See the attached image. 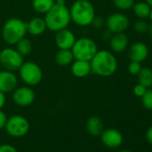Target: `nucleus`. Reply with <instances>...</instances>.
Returning a JSON list of instances; mask_svg holds the SVG:
<instances>
[{
    "label": "nucleus",
    "mask_w": 152,
    "mask_h": 152,
    "mask_svg": "<svg viewBox=\"0 0 152 152\" xmlns=\"http://www.w3.org/2000/svg\"><path fill=\"white\" fill-rule=\"evenodd\" d=\"M45 23L47 29L52 31H58L67 26L71 23L70 10L65 6L64 0H57L48 12L45 14Z\"/></svg>",
    "instance_id": "1"
},
{
    "label": "nucleus",
    "mask_w": 152,
    "mask_h": 152,
    "mask_svg": "<svg viewBox=\"0 0 152 152\" xmlns=\"http://www.w3.org/2000/svg\"><path fill=\"white\" fill-rule=\"evenodd\" d=\"M90 62L91 72L101 77H109L117 70V60L108 50H98Z\"/></svg>",
    "instance_id": "2"
},
{
    "label": "nucleus",
    "mask_w": 152,
    "mask_h": 152,
    "mask_svg": "<svg viewBox=\"0 0 152 152\" xmlns=\"http://www.w3.org/2000/svg\"><path fill=\"white\" fill-rule=\"evenodd\" d=\"M69 10L71 22L82 27L91 25L96 16L95 8L89 0H76Z\"/></svg>",
    "instance_id": "3"
},
{
    "label": "nucleus",
    "mask_w": 152,
    "mask_h": 152,
    "mask_svg": "<svg viewBox=\"0 0 152 152\" xmlns=\"http://www.w3.org/2000/svg\"><path fill=\"white\" fill-rule=\"evenodd\" d=\"M27 33L26 22L19 18L8 19L2 29V37L9 45H15Z\"/></svg>",
    "instance_id": "4"
},
{
    "label": "nucleus",
    "mask_w": 152,
    "mask_h": 152,
    "mask_svg": "<svg viewBox=\"0 0 152 152\" xmlns=\"http://www.w3.org/2000/svg\"><path fill=\"white\" fill-rule=\"evenodd\" d=\"M74 59L91 61L98 51V47L94 40L89 38H81L75 40L71 48Z\"/></svg>",
    "instance_id": "5"
},
{
    "label": "nucleus",
    "mask_w": 152,
    "mask_h": 152,
    "mask_svg": "<svg viewBox=\"0 0 152 152\" xmlns=\"http://www.w3.org/2000/svg\"><path fill=\"white\" fill-rule=\"evenodd\" d=\"M18 71L20 78L28 86L39 84L43 78V72L40 66L34 62H23Z\"/></svg>",
    "instance_id": "6"
},
{
    "label": "nucleus",
    "mask_w": 152,
    "mask_h": 152,
    "mask_svg": "<svg viewBox=\"0 0 152 152\" xmlns=\"http://www.w3.org/2000/svg\"><path fill=\"white\" fill-rule=\"evenodd\" d=\"M5 129L10 136L21 138L29 132L30 123L26 117L20 115H15L7 119Z\"/></svg>",
    "instance_id": "7"
},
{
    "label": "nucleus",
    "mask_w": 152,
    "mask_h": 152,
    "mask_svg": "<svg viewBox=\"0 0 152 152\" xmlns=\"http://www.w3.org/2000/svg\"><path fill=\"white\" fill-rule=\"evenodd\" d=\"M23 64V56L13 48H6L0 52V64L5 70L11 72L18 71Z\"/></svg>",
    "instance_id": "8"
},
{
    "label": "nucleus",
    "mask_w": 152,
    "mask_h": 152,
    "mask_svg": "<svg viewBox=\"0 0 152 152\" xmlns=\"http://www.w3.org/2000/svg\"><path fill=\"white\" fill-rule=\"evenodd\" d=\"M105 24L107 31L114 34L124 32L130 25V21L125 15L122 13H115L108 16Z\"/></svg>",
    "instance_id": "9"
},
{
    "label": "nucleus",
    "mask_w": 152,
    "mask_h": 152,
    "mask_svg": "<svg viewBox=\"0 0 152 152\" xmlns=\"http://www.w3.org/2000/svg\"><path fill=\"white\" fill-rule=\"evenodd\" d=\"M13 100L20 107H28L35 100V92L30 86L16 87L13 91Z\"/></svg>",
    "instance_id": "10"
},
{
    "label": "nucleus",
    "mask_w": 152,
    "mask_h": 152,
    "mask_svg": "<svg viewBox=\"0 0 152 152\" xmlns=\"http://www.w3.org/2000/svg\"><path fill=\"white\" fill-rule=\"evenodd\" d=\"M99 136L102 144L109 148H118L122 145L124 141L122 132L115 128H108L103 130Z\"/></svg>",
    "instance_id": "11"
},
{
    "label": "nucleus",
    "mask_w": 152,
    "mask_h": 152,
    "mask_svg": "<svg viewBox=\"0 0 152 152\" xmlns=\"http://www.w3.org/2000/svg\"><path fill=\"white\" fill-rule=\"evenodd\" d=\"M18 84V78L14 72L4 70L0 72V91L13 92Z\"/></svg>",
    "instance_id": "12"
},
{
    "label": "nucleus",
    "mask_w": 152,
    "mask_h": 152,
    "mask_svg": "<svg viewBox=\"0 0 152 152\" xmlns=\"http://www.w3.org/2000/svg\"><path fill=\"white\" fill-rule=\"evenodd\" d=\"M75 40L74 33L67 28L56 31L55 41L59 49H71Z\"/></svg>",
    "instance_id": "13"
},
{
    "label": "nucleus",
    "mask_w": 152,
    "mask_h": 152,
    "mask_svg": "<svg viewBox=\"0 0 152 152\" xmlns=\"http://www.w3.org/2000/svg\"><path fill=\"white\" fill-rule=\"evenodd\" d=\"M148 46L140 41L132 43L128 51V56L131 61H135L139 63H142L148 56Z\"/></svg>",
    "instance_id": "14"
},
{
    "label": "nucleus",
    "mask_w": 152,
    "mask_h": 152,
    "mask_svg": "<svg viewBox=\"0 0 152 152\" xmlns=\"http://www.w3.org/2000/svg\"><path fill=\"white\" fill-rule=\"evenodd\" d=\"M109 46L114 53H122L129 46V38L124 32L114 33L109 39Z\"/></svg>",
    "instance_id": "15"
},
{
    "label": "nucleus",
    "mask_w": 152,
    "mask_h": 152,
    "mask_svg": "<svg viewBox=\"0 0 152 152\" xmlns=\"http://www.w3.org/2000/svg\"><path fill=\"white\" fill-rule=\"evenodd\" d=\"M71 72L73 76L78 78H83L91 72V62L86 60L74 59L71 64Z\"/></svg>",
    "instance_id": "16"
},
{
    "label": "nucleus",
    "mask_w": 152,
    "mask_h": 152,
    "mask_svg": "<svg viewBox=\"0 0 152 152\" xmlns=\"http://www.w3.org/2000/svg\"><path fill=\"white\" fill-rule=\"evenodd\" d=\"M86 130L91 136H99L104 130V123L98 115H91L86 122Z\"/></svg>",
    "instance_id": "17"
},
{
    "label": "nucleus",
    "mask_w": 152,
    "mask_h": 152,
    "mask_svg": "<svg viewBox=\"0 0 152 152\" xmlns=\"http://www.w3.org/2000/svg\"><path fill=\"white\" fill-rule=\"evenodd\" d=\"M27 24V32L32 36L41 35L47 29V25L44 18L35 17L26 23Z\"/></svg>",
    "instance_id": "18"
},
{
    "label": "nucleus",
    "mask_w": 152,
    "mask_h": 152,
    "mask_svg": "<svg viewBox=\"0 0 152 152\" xmlns=\"http://www.w3.org/2000/svg\"><path fill=\"white\" fill-rule=\"evenodd\" d=\"M74 60L72 52L71 49H59L55 56L56 63L60 66H67Z\"/></svg>",
    "instance_id": "19"
},
{
    "label": "nucleus",
    "mask_w": 152,
    "mask_h": 152,
    "mask_svg": "<svg viewBox=\"0 0 152 152\" xmlns=\"http://www.w3.org/2000/svg\"><path fill=\"white\" fill-rule=\"evenodd\" d=\"M137 76L138 83L143 85L147 89L152 87V69L148 67H141Z\"/></svg>",
    "instance_id": "20"
},
{
    "label": "nucleus",
    "mask_w": 152,
    "mask_h": 152,
    "mask_svg": "<svg viewBox=\"0 0 152 152\" xmlns=\"http://www.w3.org/2000/svg\"><path fill=\"white\" fill-rule=\"evenodd\" d=\"M55 0H32V8L39 14H46L54 6Z\"/></svg>",
    "instance_id": "21"
},
{
    "label": "nucleus",
    "mask_w": 152,
    "mask_h": 152,
    "mask_svg": "<svg viewBox=\"0 0 152 152\" xmlns=\"http://www.w3.org/2000/svg\"><path fill=\"white\" fill-rule=\"evenodd\" d=\"M132 9L135 15L139 19H146L149 16L151 7L146 2H138L133 5Z\"/></svg>",
    "instance_id": "22"
},
{
    "label": "nucleus",
    "mask_w": 152,
    "mask_h": 152,
    "mask_svg": "<svg viewBox=\"0 0 152 152\" xmlns=\"http://www.w3.org/2000/svg\"><path fill=\"white\" fill-rule=\"evenodd\" d=\"M16 50L23 56H28L31 52V49H32V45H31V41L30 39H28L27 38H23L21 39L16 44Z\"/></svg>",
    "instance_id": "23"
},
{
    "label": "nucleus",
    "mask_w": 152,
    "mask_h": 152,
    "mask_svg": "<svg viewBox=\"0 0 152 152\" xmlns=\"http://www.w3.org/2000/svg\"><path fill=\"white\" fill-rule=\"evenodd\" d=\"M113 3L116 8L122 11H128L132 9L135 0H113Z\"/></svg>",
    "instance_id": "24"
},
{
    "label": "nucleus",
    "mask_w": 152,
    "mask_h": 152,
    "mask_svg": "<svg viewBox=\"0 0 152 152\" xmlns=\"http://www.w3.org/2000/svg\"><path fill=\"white\" fill-rule=\"evenodd\" d=\"M142 106L148 109L152 110V89H148L145 94L141 97Z\"/></svg>",
    "instance_id": "25"
},
{
    "label": "nucleus",
    "mask_w": 152,
    "mask_h": 152,
    "mask_svg": "<svg viewBox=\"0 0 152 152\" xmlns=\"http://www.w3.org/2000/svg\"><path fill=\"white\" fill-rule=\"evenodd\" d=\"M148 23L145 21V19H139L138 21L135 22L134 23V31L137 32V33H140V34H142V33H145L148 31Z\"/></svg>",
    "instance_id": "26"
},
{
    "label": "nucleus",
    "mask_w": 152,
    "mask_h": 152,
    "mask_svg": "<svg viewBox=\"0 0 152 152\" xmlns=\"http://www.w3.org/2000/svg\"><path fill=\"white\" fill-rule=\"evenodd\" d=\"M141 63L135 62V61H131L128 64V71L132 75H137L141 69Z\"/></svg>",
    "instance_id": "27"
},
{
    "label": "nucleus",
    "mask_w": 152,
    "mask_h": 152,
    "mask_svg": "<svg viewBox=\"0 0 152 152\" xmlns=\"http://www.w3.org/2000/svg\"><path fill=\"white\" fill-rule=\"evenodd\" d=\"M147 90H148V89L145 88L143 85H141V84H140V83H137V84L133 87V93H134V95H135L136 97L141 98V97L145 94V92H146Z\"/></svg>",
    "instance_id": "28"
},
{
    "label": "nucleus",
    "mask_w": 152,
    "mask_h": 152,
    "mask_svg": "<svg viewBox=\"0 0 152 152\" xmlns=\"http://www.w3.org/2000/svg\"><path fill=\"white\" fill-rule=\"evenodd\" d=\"M0 152H18L15 147L10 144H2L0 145Z\"/></svg>",
    "instance_id": "29"
},
{
    "label": "nucleus",
    "mask_w": 152,
    "mask_h": 152,
    "mask_svg": "<svg viewBox=\"0 0 152 152\" xmlns=\"http://www.w3.org/2000/svg\"><path fill=\"white\" fill-rule=\"evenodd\" d=\"M7 119H8V117H7V114L2 109H0V130L5 129Z\"/></svg>",
    "instance_id": "30"
},
{
    "label": "nucleus",
    "mask_w": 152,
    "mask_h": 152,
    "mask_svg": "<svg viewBox=\"0 0 152 152\" xmlns=\"http://www.w3.org/2000/svg\"><path fill=\"white\" fill-rule=\"evenodd\" d=\"M91 24H93L95 27L100 28V27H102V26L105 24V22L103 21V19H101V18H99V17L97 18V17L95 16V18H94V20H93V22H92Z\"/></svg>",
    "instance_id": "31"
},
{
    "label": "nucleus",
    "mask_w": 152,
    "mask_h": 152,
    "mask_svg": "<svg viewBox=\"0 0 152 152\" xmlns=\"http://www.w3.org/2000/svg\"><path fill=\"white\" fill-rule=\"evenodd\" d=\"M146 139L148 140V142L152 145V125L147 130V132H146Z\"/></svg>",
    "instance_id": "32"
},
{
    "label": "nucleus",
    "mask_w": 152,
    "mask_h": 152,
    "mask_svg": "<svg viewBox=\"0 0 152 152\" xmlns=\"http://www.w3.org/2000/svg\"><path fill=\"white\" fill-rule=\"evenodd\" d=\"M6 104V95L4 92L0 91V109H2Z\"/></svg>",
    "instance_id": "33"
},
{
    "label": "nucleus",
    "mask_w": 152,
    "mask_h": 152,
    "mask_svg": "<svg viewBox=\"0 0 152 152\" xmlns=\"http://www.w3.org/2000/svg\"><path fill=\"white\" fill-rule=\"evenodd\" d=\"M148 34H149L150 38L152 39V23H151V24L148 26Z\"/></svg>",
    "instance_id": "34"
},
{
    "label": "nucleus",
    "mask_w": 152,
    "mask_h": 152,
    "mask_svg": "<svg viewBox=\"0 0 152 152\" xmlns=\"http://www.w3.org/2000/svg\"><path fill=\"white\" fill-rule=\"evenodd\" d=\"M145 2H146V3H148V4L152 7V0H145Z\"/></svg>",
    "instance_id": "35"
},
{
    "label": "nucleus",
    "mask_w": 152,
    "mask_h": 152,
    "mask_svg": "<svg viewBox=\"0 0 152 152\" xmlns=\"http://www.w3.org/2000/svg\"><path fill=\"white\" fill-rule=\"evenodd\" d=\"M148 18H149L150 22L152 23V7H151V10H150V14H149V16H148Z\"/></svg>",
    "instance_id": "36"
},
{
    "label": "nucleus",
    "mask_w": 152,
    "mask_h": 152,
    "mask_svg": "<svg viewBox=\"0 0 152 152\" xmlns=\"http://www.w3.org/2000/svg\"><path fill=\"white\" fill-rule=\"evenodd\" d=\"M118 152H132V151L131 150H128V149H122V150H120Z\"/></svg>",
    "instance_id": "37"
}]
</instances>
